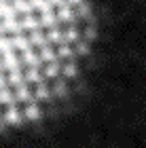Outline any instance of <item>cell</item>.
I'll use <instances>...</instances> for the list:
<instances>
[{
  "label": "cell",
  "mask_w": 146,
  "mask_h": 148,
  "mask_svg": "<svg viewBox=\"0 0 146 148\" xmlns=\"http://www.w3.org/2000/svg\"><path fill=\"white\" fill-rule=\"evenodd\" d=\"M19 66H21V59H19V55L15 51H9V53L2 55V68L15 72V70H19Z\"/></svg>",
  "instance_id": "cell-1"
},
{
  "label": "cell",
  "mask_w": 146,
  "mask_h": 148,
  "mask_svg": "<svg viewBox=\"0 0 146 148\" xmlns=\"http://www.w3.org/2000/svg\"><path fill=\"white\" fill-rule=\"evenodd\" d=\"M21 62H23V64H28L30 68H38V66L42 64V57H40V53H36V51L28 49V51H23Z\"/></svg>",
  "instance_id": "cell-2"
},
{
  "label": "cell",
  "mask_w": 146,
  "mask_h": 148,
  "mask_svg": "<svg viewBox=\"0 0 146 148\" xmlns=\"http://www.w3.org/2000/svg\"><path fill=\"white\" fill-rule=\"evenodd\" d=\"M11 42H13V49H19V51H28L32 42H30V38H25L23 34H15V36H11Z\"/></svg>",
  "instance_id": "cell-3"
},
{
  "label": "cell",
  "mask_w": 146,
  "mask_h": 148,
  "mask_svg": "<svg viewBox=\"0 0 146 148\" xmlns=\"http://www.w3.org/2000/svg\"><path fill=\"white\" fill-rule=\"evenodd\" d=\"M2 25H4V32H11L13 36L15 34H21V21H17L15 17H11V19H2Z\"/></svg>",
  "instance_id": "cell-4"
},
{
  "label": "cell",
  "mask_w": 146,
  "mask_h": 148,
  "mask_svg": "<svg viewBox=\"0 0 146 148\" xmlns=\"http://www.w3.org/2000/svg\"><path fill=\"white\" fill-rule=\"evenodd\" d=\"M40 23H42V25H47L49 30L57 28V23H59L57 13H53V11H49V13H42V15H40Z\"/></svg>",
  "instance_id": "cell-5"
},
{
  "label": "cell",
  "mask_w": 146,
  "mask_h": 148,
  "mask_svg": "<svg viewBox=\"0 0 146 148\" xmlns=\"http://www.w3.org/2000/svg\"><path fill=\"white\" fill-rule=\"evenodd\" d=\"M40 57H42V62H47V64H55L59 55H57V49H53L51 45H47V47L40 49Z\"/></svg>",
  "instance_id": "cell-6"
},
{
  "label": "cell",
  "mask_w": 146,
  "mask_h": 148,
  "mask_svg": "<svg viewBox=\"0 0 146 148\" xmlns=\"http://www.w3.org/2000/svg\"><path fill=\"white\" fill-rule=\"evenodd\" d=\"M47 42H53V45H66V40H64V32L59 30V28H53L47 32Z\"/></svg>",
  "instance_id": "cell-7"
},
{
  "label": "cell",
  "mask_w": 146,
  "mask_h": 148,
  "mask_svg": "<svg viewBox=\"0 0 146 148\" xmlns=\"http://www.w3.org/2000/svg\"><path fill=\"white\" fill-rule=\"evenodd\" d=\"M4 121L6 123H21V112H19L17 106H9V108H6Z\"/></svg>",
  "instance_id": "cell-8"
},
{
  "label": "cell",
  "mask_w": 146,
  "mask_h": 148,
  "mask_svg": "<svg viewBox=\"0 0 146 148\" xmlns=\"http://www.w3.org/2000/svg\"><path fill=\"white\" fill-rule=\"evenodd\" d=\"M28 38H30V42L34 45V47H40V49L49 45V42H47V34H42V32H38V30H34Z\"/></svg>",
  "instance_id": "cell-9"
},
{
  "label": "cell",
  "mask_w": 146,
  "mask_h": 148,
  "mask_svg": "<svg viewBox=\"0 0 146 148\" xmlns=\"http://www.w3.org/2000/svg\"><path fill=\"white\" fill-rule=\"evenodd\" d=\"M13 9H15V13L32 15V6H30V0H13Z\"/></svg>",
  "instance_id": "cell-10"
},
{
  "label": "cell",
  "mask_w": 146,
  "mask_h": 148,
  "mask_svg": "<svg viewBox=\"0 0 146 148\" xmlns=\"http://www.w3.org/2000/svg\"><path fill=\"white\" fill-rule=\"evenodd\" d=\"M30 6L32 9H36L38 13H49V11H53V6H51V2L49 0H30Z\"/></svg>",
  "instance_id": "cell-11"
},
{
  "label": "cell",
  "mask_w": 146,
  "mask_h": 148,
  "mask_svg": "<svg viewBox=\"0 0 146 148\" xmlns=\"http://www.w3.org/2000/svg\"><path fill=\"white\" fill-rule=\"evenodd\" d=\"M21 25H23V28H28V30H32V32H34V30H38V28H40V17H34V15H25L23 17V21H21Z\"/></svg>",
  "instance_id": "cell-12"
},
{
  "label": "cell",
  "mask_w": 146,
  "mask_h": 148,
  "mask_svg": "<svg viewBox=\"0 0 146 148\" xmlns=\"http://www.w3.org/2000/svg\"><path fill=\"white\" fill-rule=\"evenodd\" d=\"M15 99H19V102H30V99H32V91L25 85L17 87V89H15Z\"/></svg>",
  "instance_id": "cell-13"
},
{
  "label": "cell",
  "mask_w": 146,
  "mask_h": 148,
  "mask_svg": "<svg viewBox=\"0 0 146 148\" xmlns=\"http://www.w3.org/2000/svg\"><path fill=\"white\" fill-rule=\"evenodd\" d=\"M42 74L38 72V68H28L25 72V80H30V83H36V85H42Z\"/></svg>",
  "instance_id": "cell-14"
},
{
  "label": "cell",
  "mask_w": 146,
  "mask_h": 148,
  "mask_svg": "<svg viewBox=\"0 0 146 148\" xmlns=\"http://www.w3.org/2000/svg\"><path fill=\"white\" fill-rule=\"evenodd\" d=\"M9 83L11 85H15V89L17 87H21L23 85V80H25V74H21V70H15V72H9Z\"/></svg>",
  "instance_id": "cell-15"
},
{
  "label": "cell",
  "mask_w": 146,
  "mask_h": 148,
  "mask_svg": "<svg viewBox=\"0 0 146 148\" xmlns=\"http://www.w3.org/2000/svg\"><path fill=\"white\" fill-rule=\"evenodd\" d=\"M57 55L64 57V59H72L76 55V51H74V47H72V45H62V47H57Z\"/></svg>",
  "instance_id": "cell-16"
},
{
  "label": "cell",
  "mask_w": 146,
  "mask_h": 148,
  "mask_svg": "<svg viewBox=\"0 0 146 148\" xmlns=\"http://www.w3.org/2000/svg\"><path fill=\"white\" fill-rule=\"evenodd\" d=\"M0 15H2L4 19L15 17V9H13V4H9L6 0H0Z\"/></svg>",
  "instance_id": "cell-17"
},
{
  "label": "cell",
  "mask_w": 146,
  "mask_h": 148,
  "mask_svg": "<svg viewBox=\"0 0 146 148\" xmlns=\"http://www.w3.org/2000/svg\"><path fill=\"white\" fill-rule=\"evenodd\" d=\"M62 70H64V68H62L57 62H55V64H47V68H45V76H47V78H57Z\"/></svg>",
  "instance_id": "cell-18"
},
{
  "label": "cell",
  "mask_w": 146,
  "mask_h": 148,
  "mask_svg": "<svg viewBox=\"0 0 146 148\" xmlns=\"http://www.w3.org/2000/svg\"><path fill=\"white\" fill-rule=\"evenodd\" d=\"M23 116L25 119H32V121L38 119V116H40V108H38V104H28V108L23 110Z\"/></svg>",
  "instance_id": "cell-19"
},
{
  "label": "cell",
  "mask_w": 146,
  "mask_h": 148,
  "mask_svg": "<svg viewBox=\"0 0 146 148\" xmlns=\"http://www.w3.org/2000/svg\"><path fill=\"white\" fill-rule=\"evenodd\" d=\"M13 99H15V95H13V93L6 89H0V104H9V106H13Z\"/></svg>",
  "instance_id": "cell-20"
},
{
  "label": "cell",
  "mask_w": 146,
  "mask_h": 148,
  "mask_svg": "<svg viewBox=\"0 0 146 148\" xmlns=\"http://www.w3.org/2000/svg\"><path fill=\"white\" fill-rule=\"evenodd\" d=\"M9 51H13V42H11V38H6L4 34H0V53H9Z\"/></svg>",
  "instance_id": "cell-21"
},
{
  "label": "cell",
  "mask_w": 146,
  "mask_h": 148,
  "mask_svg": "<svg viewBox=\"0 0 146 148\" xmlns=\"http://www.w3.org/2000/svg\"><path fill=\"white\" fill-rule=\"evenodd\" d=\"M34 97H36V99H47V97H49V87H47V85H36Z\"/></svg>",
  "instance_id": "cell-22"
},
{
  "label": "cell",
  "mask_w": 146,
  "mask_h": 148,
  "mask_svg": "<svg viewBox=\"0 0 146 148\" xmlns=\"http://www.w3.org/2000/svg\"><path fill=\"white\" fill-rule=\"evenodd\" d=\"M62 74L66 78H72V76H76V66H74V62H68L64 66V70H62Z\"/></svg>",
  "instance_id": "cell-23"
},
{
  "label": "cell",
  "mask_w": 146,
  "mask_h": 148,
  "mask_svg": "<svg viewBox=\"0 0 146 148\" xmlns=\"http://www.w3.org/2000/svg\"><path fill=\"white\" fill-rule=\"evenodd\" d=\"M64 89H66L64 83H62V80H57V83H55V93H57V95H64Z\"/></svg>",
  "instance_id": "cell-24"
},
{
  "label": "cell",
  "mask_w": 146,
  "mask_h": 148,
  "mask_svg": "<svg viewBox=\"0 0 146 148\" xmlns=\"http://www.w3.org/2000/svg\"><path fill=\"white\" fill-rule=\"evenodd\" d=\"M51 6H55V9H59V6H64V4H68V0H49Z\"/></svg>",
  "instance_id": "cell-25"
},
{
  "label": "cell",
  "mask_w": 146,
  "mask_h": 148,
  "mask_svg": "<svg viewBox=\"0 0 146 148\" xmlns=\"http://www.w3.org/2000/svg\"><path fill=\"white\" fill-rule=\"evenodd\" d=\"M6 83H9V78H6L2 72H0V89H4V87H6Z\"/></svg>",
  "instance_id": "cell-26"
},
{
  "label": "cell",
  "mask_w": 146,
  "mask_h": 148,
  "mask_svg": "<svg viewBox=\"0 0 146 148\" xmlns=\"http://www.w3.org/2000/svg\"><path fill=\"white\" fill-rule=\"evenodd\" d=\"M0 34H4V25H2V21H0Z\"/></svg>",
  "instance_id": "cell-27"
},
{
  "label": "cell",
  "mask_w": 146,
  "mask_h": 148,
  "mask_svg": "<svg viewBox=\"0 0 146 148\" xmlns=\"http://www.w3.org/2000/svg\"><path fill=\"white\" fill-rule=\"evenodd\" d=\"M0 68H2V57H0Z\"/></svg>",
  "instance_id": "cell-28"
}]
</instances>
